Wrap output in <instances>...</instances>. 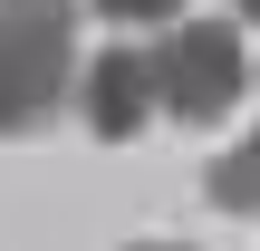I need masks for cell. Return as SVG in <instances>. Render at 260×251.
<instances>
[{
  "label": "cell",
  "instance_id": "obj_1",
  "mask_svg": "<svg viewBox=\"0 0 260 251\" xmlns=\"http://www.w3.org/2000/svg\"><path fill=\"white\" fill-rule=\"evenodd\" d=\"M241 77H251V58H241V29L232 19H174L164 48H154V106L183 116V126L232 116L241 106Z\"/></svg>",
  "mask_w": 260,
  "mask_h": 251
},
{
  "label": "cell",
  "instance_id": "obj_3",
  "mask_svg": "<svg viewBox=\"0 0 260 251\" xmlns=\"http://www.w3.org/2000/svg\"><path fill=\"white\" fill-rule=\"evenodd\" d=\"M145 116H154V58L145 48H96L87 58V135L125 145Z\"/></svg>",
  "mask_w": 260,
  "mask_h": 251
},
{
  "label": "cell",
  "instance_id": "obj_4",
  "mask_svg": "<svg viewBox=\"0 0 260 251\" xmlns=\"http://www.w3.org/2000/svg\"><path fill=\"white\" fill-rule=\"evenodd\" d=\"M212 213H251L260 222V135H241V145L212 164Z\"/></svg>",
  "mask_w": 260,
  "mask_h": 251
},
{
  "label": "cell",
  "instance_id": "obj_5",
  "mask_svg": "<svg viewBox=\"0 0 260 251\" xmlns=\"http://www.w3.org/2000/svg\"><path fill=\"white\" fill-rule=\"evenodd\" d=\"M135 251H174V242H135Z\"/></svg>",
  "mask_w": 260,
  "mask_h": 251
},
{
  "label": "cell",
  "instance_id": "obj_2",
  "mask_svg": "<svg viewBox=\"0 0 260 251\" xmlns=\"http://www.w3.org/2000/svg\"><path fill=\"white\" fill-rule=\"evenodd\" d=\"M77 68V29L58 10H0V135H29L58 116Z\"/></svg>",
  "mask_w": 260,
  "mask_h": 251
}]
</instances>
